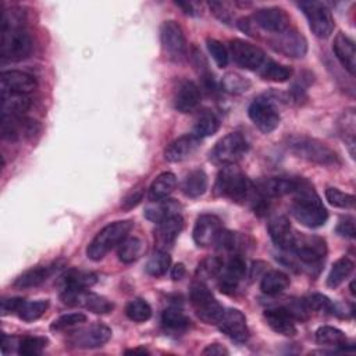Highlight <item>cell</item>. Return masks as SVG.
<instances>
[{
  "mask_svg": "<svg viewBox=\"0 0 356 356\" xmlns=\"http://www.w3.org/2000/svg\"><path fill=\"white\" fill-rule=\"evenodd\" d=\"M353 267H355V264H353V261L349 257L343 256V257L338 259L332 264L331 271H330V274L327 277V285L330 288L339 286L352 274Z\"/></svg>",
  "mask_w": 356,
  "mask_h": 356,
  "instance_id": "obj_40",
  "label": "cell"
},
{
  "mask_svg": "<svg viewBox=\"0 0 356 356\" xmlns=\"http://www.w3.org/2000/svg\"><path fill=\"white\" fill-rule=\"evenodd\" d=\"M259 74L266 81L273 82H285L292 76V68L284 64H280L274 60L266 58L264 64L259 70Z\"/></svg>",
  "mask_w": 356,
  "mask_h": 356,
  "instance_id": "obj_39",
  "label": "cell"
},
{
  "mask_svg": "<svg viewBox=\"0 0 356 356\" xmlns=\"http://www.w3.org/2000/svg\"><path fill=\"white\" fill-rule=\"evenodd\" d=\"M299 178H285V177H277L266 179L260 184L257 188L259 193L264 197H275L282 196L286 193H293L298 186Z\"/></svg>",
  "mask_w": 356,
  "mask_h": 356,
  "instance_id": "obj_28",
  "label": "cell"
},
{
  "mask_svg": "<svg viewBox=\"0 0 356 356\" xmlns=\"http://www.w3.org/2000/svg\"><path fill=\"white\" fill-rule=\"evenodd\" d=\"M209 7L211 10V13L221 21L225 24H229L232 21V13L228 7L227 3L224 1H210Z\"/></svg>",
  "mask_w": 356,
  "mask_h": 356,
  "instance_id": "obj_53",
  "label": "cell"
},
{
  "mask_svg": "<svg viewBox=\"0 0 356 356\" xmlns=\"http://www.w3.org/2000/svg\"><path fill=\"white\" fill-rule=\"evenodd\" d=\"M47 307H49V300H46V299H39V300H32V302H28L24 299L17 314L21 320L29 323V321L38 320L40 316H43L44 312L47 310Z\"/></svg>",
  "mask_w": 356,
  "mask_h": 356,
  "instance_id": "obj_42",
  "label": "cell"
},
{
  "mask_svg": "<svg viewBox=\"0 0 356 356\" xmlns=\"http://www.w3.org/2000/svg\"><path fill=\"white\" fill-rule=\"evenodd\" d=\"M268 232L274 245L282 250H291L293 243V231L285 216H275L268 222Z\"/></svg>",
  "mask_w": 356,
  "mask_h": 356,
  "instance_id": "obj_27",
  "label": "cell"
},
{
  "mask_svg": "<svg viewBox=\"0 0 356 356\" xmlns=\"http://www.w3.org/2000/svg\"><path fill=\"white\" fill-rule=\"evenodd\" d=\"M218 328L222 334L235 342H246L249 338V328L246 324L245 314L238 309H227L221 320L218 321Z\"/></svg>",
  "mask_w": 356,
  "mask_h": 356,
  "instance_id": "obj_18",
  "label": "cell"
},
{
  "mask_svg": "<svg viewBox=\"0 0 356 356\" xmlns=\"http://www.w3.org/2000/svg\"><path fill=\"white\" fill-rule=\"evenodd\" d=\"M153 204L147 206L145 210V216L146 218H149L153 222H161L163 220L174 216V214H179V204L174 200L170 199H164V200H159V202H152Z\"/></svg>",
  "mask_w": 356,
  "mask_h": 356,
  "instance_id": "obj_35",
  "label": "cell"
},
{
  "mask_svg": "<svg viewBox=\"0 0 356 356\" xmlns=\"http://www.w3.org/2000/svg\"><path fill=\"white\" fill-rule=\"evenodd\" d=\"M1 115L22 117L31 107V99L28 95H10L3 96Z\"/></svg>",
  "mask_w": 356,
  "mask_h": 356,
  "instance_id": "obj_38",
  "label": "cell"
},
{
  "mask_svg": "<svg viewBox=\"0 0 356 356\" xmlns=\"http://www.w3.org/2000/svg\"><path fill=\"white\" fill-rule=\"evenodd\" d=\"M177 186V178L172 172L165 171L161 172L154 178L152 185L149 186L147 197L150 202H159L167 199L175 189Z\"/></svg>",
  "mask_w": 356,
  "mask_h": 356,
  "instance_id": "obj_30",
  "label": "cell"
},
{
  "mask_svg": "<svg viewBox=\"0 0 356 356\" xmlns=\"http://www.w3.org/2000/svg\"><path fill=\"white\" fill-rule=\"evenodd\" d=\"M316 341L320 345L343 348L346 345V335L337 327L323 325L316 331Z\"/></svg>",
  "mask_w": 356,
  "mask_h": 356,
  "instance_id": "obj_41",
  "label": "cell"
},
{
  "mask_svg": "<svg viewBox=\"0 0 356 356\" xmlns=\"http://www.w3.org/2000/svg\"><path fill=\"white\" fill-rule=\"evenodd\" d=\"M224 261L217 256H210L202 260L197 266L196 274L199 280H209V278H217L222 270Z\"/></svg>",
  "mask_w": 356,
  "mask_h": 356,
  "instance_id": "obj_47",
  "label": "cell"
},
{
  "mask_svg": "<svg viewBox=\"0 0 356 356\" xmlns=\"http://www.w3.org/2000/svg\"><path fill=\"white\" fill-rule=\"evenodd\" d=\"M264 318L268 327L277 334L292 337L296 334V318L285 306H277L264 312Z\"/></svg>",
  "mask_w": 356,
  "mask_h": 356,
  "instance_id": "obj_24",
  "label": "cell"
},
{
  "mask_svg": "<svg viewBox=\"0 0 356 356\" xmlns=\"http://www.w3.org/2000/svg\"><path fill=\"white\" fill-rule=\"evenodd\" d=\"M214 191L217 195L236 203H253L256 210L264 207L266 197L261 196L253 182L235 164L224 165L217 175Z\"/></svg>",
  "mask_w": 356,
  "mask_h": 356,
  "instance_id": "obj_1",
  "label": "cell"
},
{
  "mask_svg": "<svg viewBox=\"0 0 356 356\" xmlns=\"http://www.w3.org/2000/svg\"><path fill=\"white\" fill-rule=\"evenodd\" d=\"M342 121H339V127H341V132L343 135V139L345 142H348V146H349V150H350V154L353 156V147H355V132H356V127H355V121H356V117H355V113L353 110H346L342 115Z\"/></svg>",
  "mask_w": 356,
  "mask_h": 356,
  "instance_id": "obj_48",
  "label": "cell"
},
{
  "mask_svg": "<svg viewBox=\"0 0 356 356\" xmlns=\"http://www.w3.org/2000/svg\"><path fill=\"white\" fill-rule=\"evenodd\" d=\"M32 38L24 28L1 29L0 57L3 61H21L32 53Z\"/></svg>",
  "mask_w": 356,
  "mask_h": 356,
  "instance_id": "obj_6",
  "label": "cell"
},
{
  "mask_svg": "<svg viewBox=\"0 0 356 356\" xmlns=\"http://www.w3.org/2000/svg\"><path fill=\"white\" fill-rule=\"evenodd\" d=\"M146 250L145 242L138 236H127L120 245H118V259L125 263H134L136 261Z\"/></svg>",
  "mask_w": 356,
  "mask_h": 356,
  "instance_id": "obj_34",
  "label": "cell"
},
{
  "mask_svg": "<svg viewBox=\"0 0 356 356\" xmlns=\"http://www.w3.org/2000/svg\"><path fill=\"white\" fill-rule=\"evenodd\" d=\"M270 44L278 53L293 58H300L307 51V42L305 36L291 26L280 33H275L270 39Z\"/></svg>",
  "mask_w": 356,
  "mask_h": 356,
  "instance_id": "obj_14",
  "label": "cell"
},
{
  "mask_svg": "<svg viewBox=\"0 0 356 356\" xmlns=\"http://www.w3.org/2000/svg\"><path fill=\"white\" fill-rule=\"evenodd\" d=\"M182 192L188 197H199L207 189V175L203 170L191 171L182 181Z\"/></svg>",
  "mask_w": 356,
  "mask_h": 356,
  "instance_id": "obj_36",
  "label": "cell"
},
{
  "mask_svg": "<svg viewBox=\"0 0 356 356\" xmlns=\"http://www.w3.org/2000/svg\"><path fill=\"white\" fill-rule=\"evenodd\" d=\"M86 321V316L81 312L76 313H68V314H63L58 318H56L51 325L50 330L53 331H65L70 328H74L76 325H81Z\"/></svg>",
  "mask_w": 356,
  "mask_h": 356,
  "instance_id": "obj_50",
  "label": "cell"
},
{
  "mask_svg": "<svg viewBox=\"0 0 356 356\" xmlns=\"http://www.w3.org/2000/svg\"><path fill=\"white\" fill-rule=\"evenodd\" d=\"M111 338V330L104 324H92L78 328L68 335L67 342L78 349H95L107 343Z\"/></svg>",
  "mask_w": 356,
  "mask_h": 356,
  "instance_id": "obj_12",
  "label": "cell"
},
{
  "mask_svg": "<svg viewBox=\"0 0 356 356\" xmlns=\"http://www.w3.org/2000/svg\"><path fill=\"white\" fill-rule=\"evenodd\" d=\"M332 50L335 53V57L339 60L342 67L350 74L355 75L356 68V50H355V42L350 39L346 33L339 32L334 38L332 42Z\"/></svg>",
  "mask_w": 356,
  "mask_h": 356,
  "instance_id": "obj_26",
  "label": "cell"
},
{
  "mask_svg": "<svg viewBox=\"0 0 356 356\" xmlns=\"http://www.w3.org/2000/svg\"><path fill=\"white\" fill-rule=\"evenodd\" d=\"M171 266V256L165 250H157L146 263V273L152 277L164 275Z\"/></svg>",
  "mask_w": 356,
  "mask_h": 356,
  "instance_id": "obj_45",
  "label": "cell"
},
{
  "mask_svg": "<svg viewBox=\"0 0 356 356\" xmlns=\"http://www.w3.org/2000/svg\"><path fill=\"white\" fill-rule=\"evenodd\" d=\"M325 199L334 207L339 209H352L355 206V196L346 192L339 191L338 188H327Z\"/></svg>",
  "mask_w": 356,
  "mask_h": 356,
  "instance_id": "obj_49",
  "label": "cell"
},
{
  "mask_svg": "<svg viewBox=\"0 0 356 356\" xmlns=\"http://www.w3.org/2000/svg\"><path fill=\"white\" fill-rule=\"evenodd\" d=\"M303 14L307 18L310 31L321 39L328 38L334 31V18L331 10L321 1H302L299 3Z\"/></svg>",
  "mask_w": 356,
  "mask_h": 356,
  "instance_id": "obj_9",
  "label": "cell"
},
{
  "mask_svg": "<svg viewBox=\"0 0 356 356\" xmlns=\"http://www.w3.org/2000/svg\"><path fill=\"white\" fill-rule=\"evenodd\" d=\"M178 7H181L184 10L185 14H189V15H195V10H193V4L192 3H175Z\"/></svg>",
  "mask_w": 356,
  "mask_h": 356,
  "instance_id": "obj_60",
  "label": "cell"
},
{
  "mask_svg": "<svg viewBox=\"0 0 356 356\" xmlns=\"http://www.w3.org/2000/svg\"><path fill=\"white\" fill-rule=\"evenodd\" d=\"M293 193L295 197L291 206L292 216L307 228H318L324 225L328 218V211L313 189V185L309 181L299 178Z\"/></svg>",
  "mask_w": 356,
  "mask_h": 356,
  "instance_id": "obj_2",
  "label": "cell"
},
{
  "mask_svg": "<svg viewBox=\"0 0 356 356\" xmlns=\"http://www.w3.org/2000/svg\"><path fill=\"white\" fill-rule=\"evenodd\" d=\"M248 114L252 122L264 134L273 132L280 125L281 121V115L277 106L271 99L266 96L256 97L250 103Z\"/></svg>",
  "mask_w": 356,
  "mask_h": 356,
  "instance_id": "obj_10",
  "label": "cell"
},
{
  "mask_svg": "<svg viewBox=\"0 0 356 356\" xmlns=\"http://www.w3.org/2000/svg\"><path fill=\"white\" fill-rule=\"evenodd\" d=\"M238 26L241 31H243L245 33L248 35H254V22L252 18H248V17H243L238 21Z\"/></svg>",
  "mask_w": 356,
  "mask_h": 356,
  "instance_id": "obj_58",
  "label": "cell"
},
{
  "mask_svg": "<svg viewBox=\"0 0 356 356\" xmlns=\"http://www.w3.org/2000/svg\"><path fill=\"white\" fill-rule=\"evenodd\" d=\"M143 197V188H135L132 192H129L121 203V209L124 210H129L132 207H135L136 204H139V202Z\"/></svg>",
  "mask_w": 356,
  "mask_h": 356,
  "instance_id": "obj_55",
  "label": "cell"
},
{
  "mask_svg": "<svg viewBox=\"0 0 356 356\" xmlns=\"http://www.w3.org/2000/svg\"><path fill=\"white\" fill-rule=\"evenodd\" d=\"M49 339L46 337H24L18 342V353L22 356H36L47 346Z\"/></svg>",
  "mask_w": 356,
  "mask_h": 356,
  "instance_id": "obj_46",
  "label": "cell"
},
{
  "mask_svg": "<svg viewBox=\"0 0 356 356\" xmlns=\"http://www.w3.org/2000/svg\"><path fill=\"white\" fill-rule=\"evenodd\" d=\"M222 229L224 228H222L221 220L217 216L202 214L197 217V220L195 222L192 236L197 246L206 248L210 245H216L217 238L220 236Z\"/></svg>",
  "mask_w": 356,
  "mask_h": 356,
  "instance_id": "obj_17",
  "label": "cell"
},
{
  "mask_svg": "<svg viewBox=\"0 0 356 356\" xmlns=\"http://www.w3.org/2000/svg\"><path fill=\"white\" fill-rule=\"evenodd\" d=\"M184 275H185V267H184V264H182V263L175 264V266L172 267V270H171V277H172V280L178 281V280H181Z\"/></svg>",
  "mask_w": 356,
  "mask_h": 356,
  "instance_id": "obj_59",
  "label": "cell"
},
{
  "mask_svg": "<svg viewBox=\"0 0 356 356\" xmlns=\"http://www.w3.org/2000/svg\"><path fill=\"white\" fill-rule=\"evenodd\" d=\"M289 277L285 273L280 270H271L263 274L260 281V289L266 295H278L282 291H285L289 286Z\"/></svg>",
  "mask_w": 356,
  "mask_h": 356,
  "instance_id": "obj_32",
  "label": "cell"
},
{
  "mask_svg": "<svg viewBox=\"0 0 356 356\" xmlns=\"http://www.w3.org/2000/svg\"><path fill=\"white\" fill-rule=\"evenodd\" d=\"M199 143H200V139L193 134L182 135L175 140H172L170 145H167L164 150V159L170 163L184 161L196 152V149L199 147Z\"/></svg>",
  "mask_w": 356,
  "mask_h": 356,
  "instance_id": "obj_25",
  "label": "cell"
},
{
  "mask_svg": "<svg viewBox=\"0 0 356 356\" xmlns=\"http://www.w3.org/2000/svg\"><path fill=\"white\" fill-rule=\"evenodd\" d=\"M305 303H306L309 312L316 310V312L332 313V310H334V303L325 295H321V293L310 295L307 299H305Z\"/></svg>",
  "mask_w": 356,
  "mask_h": 356,
  "instance_id": "obj_52",
  "label": "cell"
},
{
  "mask_svg": "<svg viewBox=\"0 0 356 356\" xmlns=\"http://www.w3.org/2000/svg\"><path fill=\"white\" fill-rule=\"evenodd\" d=\"M246 273V261L241 254H232L227 263H224L222 270L217 278L218 286L224 293H232L241 280L245 277Z\"/></svg>",
  "mask_w": 356,
  "mask_h": 356,
  "instance_id": "obj_20",
  "label": "cell"
},
{
  "mask_svg": "<svg viewBox=\"0 0 356 356\" xmlns=\"http://www.w3.org/2000/svg\"><path fill=\"white\" fill-rule=\"evenodd\" d=\"M1 82V97L10 95H28L38 86L36 78L24 71H4L0 76Z\"/></svg>",
  "mask_w": 356,
  "mask_h": 356,
  "instance_id": "obj_16",
  "label": "cell"
},
{
  "mask_svg": "<svg viewBox=\"0 0 356 356\" xmlns=\"http://www.w3.org/2000/svg\"><path fill=\"white\" fill-rule=\"evenodd\" d=\"M220 128V120L211 110H203L197 114L192 134L199 139L214 135Z\"/></svg>",
  "mask_w": 356,
  "mask_h": 356,
  "instance_id": "obj_33",
  "label": "cell"
},
{
  "mask_svg": "<svg viewBox=\"0 0 356 356\" xmlns=\"http://www.w3.org/2000/svg\"><path fill=\"white\" fill-rule=\"evenodd\" d=\"M125 353L127 355H147L149 352L145 349V348H135V349H128V350H125Z\"/></svg>",
  "mask_w": 356,
  "mask_h": 356,
  "instance_id": "obj_61",
  "label": "cell"
},
{
  "mask_svg": "<svg viewBox=\"0 0 356 356\" xmlns=\"http://www.w3.org/2000/svg\"><path fill=\"white\" fill-rule=\"evenodd\" d=\"M22 302H24V299H21V298H4L1 300V312H3V314L17 313Z\"/></svg>",
  "mask_w": 356,
  "mask_h": 356,
  "instance_id": "obj_56",
  "label": "cell"
},
{
  "mask_svg": "<svg viewBox=\"0 0 356 356\" xmlns=\"http://www.w3.org/2000/svg\"><path fill=\"white\" fill-rule=\"evenodd\" d=\"M229 53L235 64L250 71H259L266 61V54L259 46L242 39L229 42Z\"/></svg>",
  "mask_w": 356,
  "mask_h": 356,
  "instance_id": "obj_13",
  "label": "cell"
},
{
  "mask_svg": "<svg viewBox=\"0 0 356 356\" xmlns=\"http://www.w3.org/2000/svg\"><path fill=\"white\" fill-rule=\"evenodd\" d=\"M132 227L134 222L131 220H121L107 224L88 245L86 256L93 261L102 260L111 249L118 246L128 236Z\"/></svg>",
  "mask_w": 356,
  "mask_h": 356,
  "instance_id": "obj_3",
  "label": "cell"
},
{
  "mask_svg": "<svg viewBox=\"0 0 356 356\" xmlns=\"http://www.w3.org/2000/svg\"><path fill=\"white\" fill-rule=\"evenodd\" d=\"M172 103H174V108L179 113L193 111L200 103L199 86L189 79L181 81L174 90Z\"/></svg>",
  "mask_w": 356,
  "mask_h": 356,
  "instance_id": "obj_22",
  "label": "cell"
},
{
  "mask_svg": "<svg viewBox=\"0 0 356 356\" xmlns=\"http://www.w3.org/2000/svg\"><path fill=\"white\" fill-rule=\"evenodd\" d=\"M125 314L129 320L135 323H143L152 317V307L145 299L135 298L127 303Z\"/></svg>",
  "mask_w": 356,
  "mask_h": 356,
  "instance_id": "obj_43",
  "label": "cell"
},
{
  "mask_svg": "<svg viewBox=\"0 0 356 356\" xmlns=\"http://www.w3.org/2000/svg\"><path fill=\"white\" fill-rule=\"evenodd\" d=\"M161 46L165 54L178 61L185 56L186 40L181 25L175 21H164L160 28Z\"/></svg>",
  "mask_w": 356,
  "mask_h": 356,
  "instance_id": "obj_15",
  "label": "cell"
},
{
  "mask_svg": "<svg viewBox=\"0 0 356 356\" xmlns=\"http://www.w3.org/2000/svg\"><path fill=\"white\" fill-rule=\"evenodd\" d=\"M191 303L197 317L206 324L217 325L224 314V307L214 298L211 291L202 281L193 282L191 286Z\"/></svg>",
  "mask_w": 356,
  "mask_h": 356,
  "instance_id": "obj_5",
  "label": "cell"
},
{
  "mask_svg": "<svg viewBox=\"0 0 356 356\" xmlns=\"http://www.w3.org/2000/svg\"><path fill=\"white\" fill-rule=\"evenodd\" d=\"M39 129L33 120L13 115H1V136L6 140H17L22 136H32Z\"/></svg>",
  "mask_w": 356,
  "mask_h": 356,
  "instance_id": "obj_21",
  "label": "cell"
},
{
  "mask_svg": "<svg viewBox=\"0 0 356 356\" xmlns=\"http://www.w3.org/2000/svg\"><path fill=\"white\" fill-rule=\"evenodd\" d=\"M189 318L178 307H168L163 312L161 324L168 332H184L189 327Z\"/></svg>",
  "mask_w": 356,
  "mask_h": 356,
  "instance_id": "obj_37",
  "label": "cell"
},
{
  "mask_svg": "<svg viewBox=\"0 0 356 356\" xmlns=\"http://www.w3.org/2000/svg\"><path fill=\"white\" fill-rule=\"evenodd\" d=\"M288 147L296 156L320 164V165H339L341 160L337 152L321 140L307 138V136H292L288 140Z\"/></svg>",
  "mask_w": 356,
  "mask_h": 356,
  "instance_id": "obj_4",
  "label": "cell"
},
{
  "mask_svg": "<svg viewBox=\"0 0 356 356\" xmlns=\"http://www.w3.org/2000/svg\"><path fill=\"white\" fill-rule=\"evenodd\" d=\"M291 250L296 254L302 264L313 268L320 267L327 256L325 239L317 235L295 234Z\"/></svg>",
  "mask_w": 356,
  "mask_h": 356,
  "instance_id": "obj_8",
  "label": "cell"
},
{
  "mask_svg": "<svg viewBox=\"0 0 356 356\" xmlns=\"http://www.w3.org/2000/svg\"><path fill=\"white\" fill-rule=\"evenodd\" d=\"M54 270H56L54 264L32 267L15 278L14 286H17L19 289H28V288L38 286V285L43 284L54 273Z\"/></svg>",
  "mask_w": 356,
  "mask_h": 356,
  "instance_id": "obj_29",
  "label": "cell"
},
{
  "mask_svg": "<svg viewBox=\"0 0 356 356\" xmlns=\"http://www.w3.org/2000/svg\"><path fill=\"white\" fill-rule=\"evenodd\" d=\"M337 234L343 236V238H355L356 234V228H355V220L352 217H345L341 218L337 228H335Z\"/></svg>",
  "mask_w": 356,
  "mask_h": 356,
  "instance_id": "obj_54",
  "label": "cell"
},
{
  "mask_svg": "<svg viewBox=\"0 0 356 356\" xmlns=\"http://www.w3.org/2000/svg\"><path fill=\"white\" fill-rule=\"evenodd\" d=\"M206 46H207V50H209L210 56L213 57L214 63L217 64V67H220V68L227 67L228 60H229V54H228L227 47L220 40H217L214 38H207Z\"/></svg>",
  "mask_w": 356,
  "mask_h": 356,
  "instance_id": "obj_51",
  "label": "cell"
},
{
  "mask_svg": "<svg viewBox=\"0 0 356 356\" xmlns=\"http://www.w3.org/2000/svg\"><path fill=\"white\" fill-rule=\"evenodd\" d=\"M63 303L68 306H83L89 312L95 314H107L113 310L114 305L107 298L89 292L86 289L74 291V289H63L60 295Z\"/></svg>",
  "mask_w": 356,
  "mask_h": 356,
  "instance_id": "obj_11",
  "label": "cell"
},
{
  "mask_svg": "<svg viewBox=\"0 0 356 356\" xmlns=\"http://www.w3.org/2000/svg\"><path fill=\"white\" fill-rule=\"evenodd\" d=\"M221 86L227 93L241 95V93L249 90V88L252 86V82L246 76H243L238 72H228L222 76Z\"/></svg>",
  "mask_w": 356,
  "mask_h": 356,
  "instance_id": "obj_44",
  "label": "cell"
},
{
  "mask_svg": "<svg viewBox=\"0 0 356 356\" xmlns=\"http://www.w3.org/2000/svg\"><path fill=\"white\" fill-rule=\"evenodd\" d=\"M202 353L209 356H222V355H228V350L220 343H210L202 350Z\"/></svg>",
  "mask_w": 356,
  "mask_h": 356,
  "instance_id": "obj_57",
  "label": "cell"
},
{
  "mask_svg": "<svg viewBox=\"0 0 356 356\" xmlns=\"http://www.w3.org/2000/svg\"><path fill=\"white\" fill-rule=\"evenodd\" d=\"M256 26L271 32L273 35L280 33L289 28V17L282 8L278 7H266L254 11L252 17Z\"/></svg>",
  "mask_w": 356,
  "mask_h": 356,
  "instance_id": "obj_19",
  "label": "cell"
},
{
  "mask_svg": "<svg viewBox=\"0 0 356 356\" xmlns=\"http://www.w3.org/2000/svg\"><path fill=\"white\" fill-rule=\"evenodd\" d=\"M184 228V218L181 214H174L161 222L157 224L156 234H154V242L157 246V250H165L175 242L179 232Z\"/></svg>",
  "mask_w": 356,
  "mask_h": 356,
  "instance_id": "obj_23",
  "label": "cell"
},
{
  "mask_svg": "<svg viewBox=\"0 0 356 356\" xmlns=\"http://www.w3.org/2000/svg\"><path fill=\"white\" fill-rule=\"evenodd\" d=\"M246 138L239 132H229L222 136L210 152V160L218 165L236 164L248 152Z\"/></svg>",
  "mask_w": 356,
  "mask_h": 356,
  "instance_id": "obj_7",
  "label": "cell"
},
{
  "mask_svg": "<svg viewBox=\"0 0 356 356\" xmlns=\"http://www.w3.org/2000/svg\"><path fill=\"white\" fill-rule=\"evenodd\" d=\"M97 281L96 274L90 271H82V270H70L61 277V291L63 289H74V291H82L88 289L92 285H95Z\"/></svg>",
  "mask_w": 356,
  "mask_h": 356,
  "instance_id": "obj_31",
  "label": "cell"
}]
</instances>
